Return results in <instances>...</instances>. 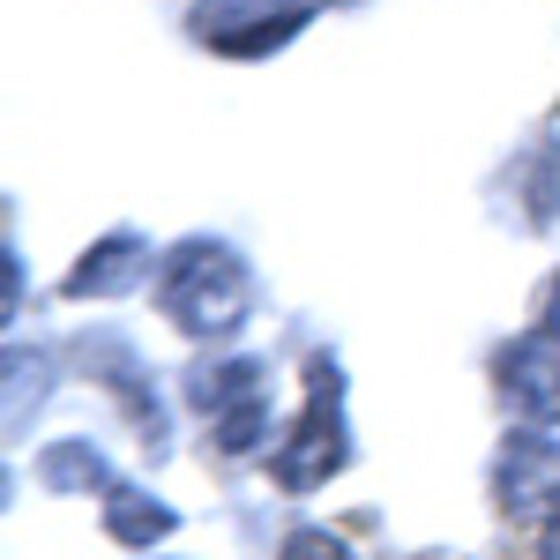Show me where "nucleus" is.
I'll return each instance as SVG.
<instances>
[{
  "label": "nucleus",
  "instance_id": "7",
  "mask_svg": "<svg viewBox=\"0 0 560 560\" xmlns=\"http://www.w3.org/2000/svg\"><path fill=\"white\" fill-rule=\"evenodd\" d=\"M142 277H150V247L120 232V240L90 247V255H83V269L68 277V292H75V300H113V292H135Z\"/></svg>",
  "mask_w": 560,
  "mask_h": 560
},
{
  "label": "nucleus",
  "instance_id": "10",
  "mask_svg": "<svg viewBox=\"0 0 560 560\" xmlns=\"http://www.w3.org/2000/svg\"><path fill=\"white\" fill-rule=\"evenodd\" d=\"M277 560H351V546H345V538H329V530H292Z\"/></svg>",
  "mask_w": 560,
  "mask_h": 560
},
{
  "label": "nucleus",
  "instance_id": "5",
  "mask_svg": "<svg viewBox=\"0 0 560 560\" xmlns=\"http://www.w3.org/2000/svg\"><path fill=\"white\" fill-rule=\"evenodd\" d=\"M501 396L516 404L530 427H553L560 419V329H530L501 351Z\"/></svg>",
  "mask_w": 560,
  "mask_h": 560
},
{
  "label": "nucleus",
  "instance_id": "2",
  "mask_svg": "<svg viewBox=\"0 0 560 560\" xmlns=\"http://www.w3.org/2000/svg\"><path fill=\"white\" fill-rule=\"evenodd\" d=\"M187 396L202 404V419H210V433H217L224 456H255V448H261V433H269V382H261L255 359L202 366Z\"/></svg>",
  "mask_w": 560,
  "mask_h": 560
},
{
  "label": "nucleus",
  "instance_id": "8",
  "mask_svg": "<svg viewBox=\"0 0 560 560\" xmlns=\"http://www.w3.org/2000/svg\"><path fill=\"white\" fill-rule=\"evenodd\" d=\"M105 530H113L120 546H158V538H173V509H158V501L135 493V486H113V493H105Z\"/></svg>",
  "mask_w": 560,
  "mask_h": 560
},
{
  "label": "nucleus",
  "instance_id": "9",
  "mask_svg": "<svg viewBox=\"0 0 560 560\" xmlns=\"http://www.w3.org/2000/svg\"><path fill=\"white\" fill-rule=\"evenodd\" d=\"M38 478L52 486V493H90V486H105V456H97L90 441H60V448L38 464Z\"/></svg>",
  "mask_w": 560,
  "mask_h": 560
},
{
  "label": "nucleus",
  "instance_id": "6",
  "mask_svg": "<svg viewBox=\"0 0 560 560\" xmlns=\"http://www.w3.org/2000/svg\"><path fill=\"white\" fill-rule=\"evenodd\" d=\"M300 23H306V0H277V8H202V15H195V38L247 60V52L284 45Z\"/></svg>",
  "mask_w": 560,
  "mask_h": 560
},
{
  "label": "nucleus",
  "instance_id": "11",
  "mask_svg": "<svg viewBox=\"0 0 560 560\" xmlns=\"http://www.w3.org/2000/svg\"><path fill=\"white\" fill-rule=\"evenodd\" d=\"M546 322H553V329H560V277H553V284H546Z\"/></svg>",
  "mask_w": 560,
  "mask_h": 560
},
{
  "label": "nucleus",
  "instance_id": "1",
  "mask_svg": "<svg viewBox=\"0 0 560 560\" xmlns=\"http://www.w3.org/2000/svg\"><path fill=\"white\" fill-rule=\"evenodd\" d=\"M255 300V284H247V269L210 247V240H187L173 261H165V277H158V306L173 314L187 337H224V329H240V314Z\"/></svg>",
  "mask_w": 560,
  "mask_h": 560
},
{
  "label": "nucleus",
  "instance_id": "3",
  "mask_svg": "<svg viewBox=\"0 0 560 560\" xmlns=\"http://www.w3.org/2000/svg\"><path fill=\"white\" fill-rule=\"evenodd\" d=\"M493 493L509 523H546L560 530V441L546 433H509L501 464H493Z\"/></svg>",
  "mask_w": 560,
  "mask_h": 560
},
{
  "label": "nucleus",
  "instance_id": "12",
  "mask_svg": "<svg viewBox=\"0 0 560 560\" xmlns=\"http://www.w3.org/2000/svg\"><path fill=\"white\" fill-rule=\"evenodd\" d=\"M546 560H560V530H546Z\"/></svg>",
  "mask_w": 560,
  "mask_h": 560
},
{
  "label": "nucleus",
  "instance_id": "4",
  "mask_svg": "<svg viewBox=\"0 0 560 560\" xmlns=\"http://www.w3.org/2000/svg\"><path fill=\"white\" fill-rule=\"evenodd\" d=\"M337 374L329 366H314V404H306V419L292 427V441L277 448V486L284 493H306V486H322V478L345 464V419H337Z\"/></svg>",
  "mask_w": 560,
  "mask_h": 560
}]
</instances>
